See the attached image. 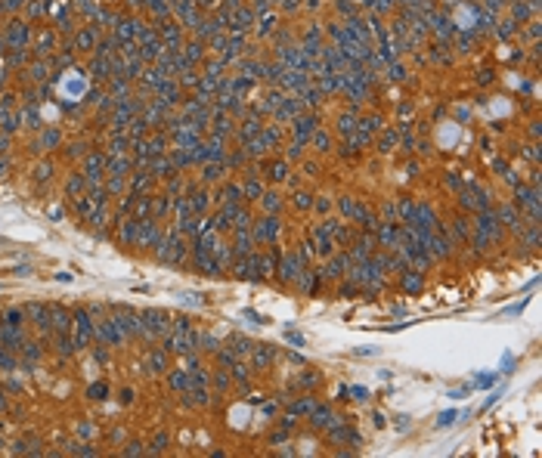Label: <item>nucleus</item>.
I'll return each instance as SVG.
<instances>
[{
    "mask_svg": "<svg viewBox=\"0 0 542 458\" xmlns=\"http://www.w3.org/2000/svg\"><path fill=\"white\" fill-rule=\"evenodd\" d=\"M453 421H456V412H443L437 424H440V427H449V424H453Z\"/></svg>",
    "mask_w": 542,
    "mask_h": 458,
    "instance_id": "nucleus-1",
    "label": "nucleus"
},
{
    "mask_svg": "<svg viewBox=\"0 0 542 458\" xmlns=\"http://www.w3.org/2000/svg\"><path fill=\"white\" fill-rule=\"evenodd\" d=\"M285 338H288L291 344H298V347H304V338H301V335H294V331H288V335H285Z\"/></svg>",
    "mask_w": 542,
    "mask_h": 458,
    "instance_id": "nucleus-2",
    "label": "nucleus"
}]
</instances>
